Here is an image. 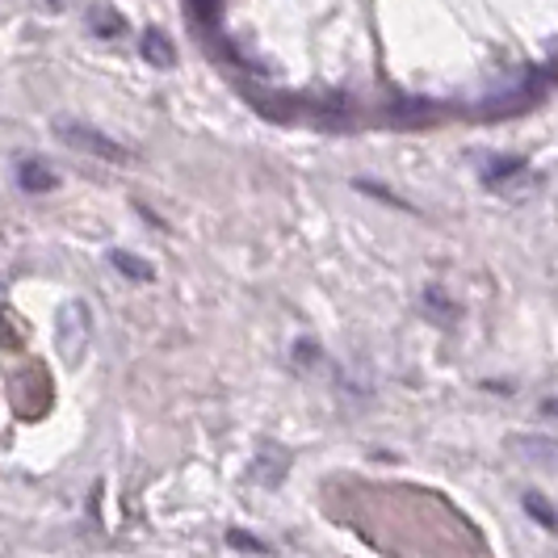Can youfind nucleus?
I'll return each mask as SVG.
<instances>
[{"label": "nucleus", "instance_id": "nucleus-7", "mask_svg": "<svg viewBox=\"0 0 558 558\" xmlns=\"http://www.w3.org/2000/svg\"><path fill=\"white\" fill-rule=\"evenodd\" d=\"M525 508H530V512H537V521H542V525H550V530H558L555 508H546V504L537 500V496H525Z\"/></svg>", "mask_w": 558, "mask_h": 558}, {"label": "nucleus", "instance_id": "nucleus-8", "mask_svg": "<svg viewBox=\"0 0 558 558\" xmlns=\"http://www.w3.org/2000/svg\"><path fill=\"white\" fill-rule=\"evenodd\" d=\"M51 4H63V0H51Z\"/></svg>", "mask_w": 558, "mask_h": 558}, {"label": "nucleus", "instance_id": "nucleus-2", "mask_svg": "<svg viewBox=\"0 0 558 558\" xmlns=\"http://www.w3.org/2000/svg\"><path fill=\"white\" fill-rule=\"evenodd\" d=\"M59 135L68 143H76L84 151H93V156H106V160H126V151L110 143L106 135H97V131H88V126H76V122H59Z\"/></svg>", "mask_w": 558, "mask_h": 558}, {"label": "nucleus", "instance_id": "nucleus-6", "mask_svg": "<svg viewBox=\"0 0 558 558\" xmlns=\"http://www.w3.org/2000/svg\"><path fill=\"white\" fill-rule=\"evenodd\" d=\"M93 26L101 29H110V34H106V38H113V34H118V29H122V17H118V13H113V9H93Z\"/></svg>", "mask_w": 558, "mask_h": 558}, {"label": "nucleus", "instance_id": "nucleus-3", "mask_svg": "<svg viewBox=\"0 0 558 558\" xmlns=\"http://www.w3.org/2000/svg\"><path fill=\"white\" fill-rule=\"evenodd\" d=\"M140 51H143V59L151 63V68H172V43H168L160 29H147L143 34V43H140Z\"/></svg>", "mask_w": 558, "mask_h": 558}, {"label": "nucleus", "instance_id": "nucleus-1", "mask_svg": "<svg viewBox=\"0 0 558 558\" xmlns=\"http://www.w3.org/2000/svg\"><path fill=\"white\" fill-rule=\"evenodd\" d=\"M512 453H517L521 462H530L533 471H542V475H558V437L521 433V437H512Z\"/></svg>", "mask_w": 558, "mask_h": 558}, {"label": "nucleus", "instance_id": "nucleus-5", "mask_svg": "<svg viewBox=\"0 0 558 558\" xmlns=\"http://www.w3.org/2000/svg\"><path fill=\"white\" fill-rule=\"evenodd\" d=\"M113 265H118L122 274H131V278H151V269H147L143 260H131L126 252H113Z\"/></svg>", "mask_w": 558, "mask_h": 558}, {"label": "nucleus", "instance_id": "nucleus-4", "mask_svg": "<svg viewBox=\"0 0 558 558\" xmlns=\"http://www.w3.org/2000/svg\"><path fill=\"white\" fill-rule=\"evenodd\" d=\"M17 177H22V190H56V177L47 172V165H34V160H26Z\"/></svg>", "mask_w": 558, "mask_h": 558}]
</instances>
